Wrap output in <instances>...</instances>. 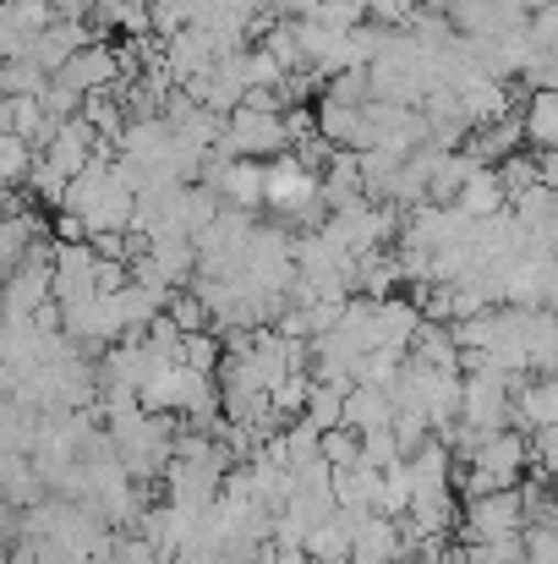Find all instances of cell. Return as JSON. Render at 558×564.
Segmentation results:
<instances>
[{
  "label": "cell",
  "mask_w": 558,
  "mask_h": 564,
  "mask_svg": "<svg viewBox=\"0 0 558 564\" xmlns=\"http://www.w3.org/2000/svg\"><path fill=\"white\" fill-rule=\"evenodd\" d=\"M269 208L285 214V219H318L329 203H324V176L307 171L296 154L285 160H269Z\"/></svg>",
  "instance_id": "obj_2"
},
{
  "label": "cell",
  "mask_w": 558,
  "mask_h": 564,
  "mask_svg": "<svg viewBox=\"0 0 558 564\" xmlns=\"http://www.w3.org/2000/svg\"><path fill=\"white\" fill-rule=\"evenodd\" d=\"M537 176L548 192H558V149H537Z\"/></svg>",
  "instance_id": "obj_9"
},
{
  "label": "cell",
  "mask_w": 558,
  "mask_h": 564,
  "mask_svg": "<svg viewBox=\"0 0 558 564\" xmlns=\"http://www.w3.org/2000/svg\"><path fill=\"white\" fill-rule=\"evenodd\" d=\"M324 449H329V460H357V444H351L346 433H329V438H324Z\"/></svg>",
  "instance_id": "obj_10"
},
{
  "label": "cell",
  "mask_w": 558,
  "mask_h": 564,
  "mask_svg": "<svg viewBox=\"0 0 558 564\" xmlns=\"http://www.w3.org/2000/svg\"><path fill=\"white\" fill-rule=\"evenodd\" d=\"M368 17H372L368 0H318V17L313 22H324L335 33H357V28H368Z\"/></svg>",
  "instance_id": "obj_7"
},
{
  "label": "cell",
  "mask_w": 558,
  "mask_h": 564,
  "mask_svg": "<svg viewBox=\"0 0 558 564\" xmlns=\"http://www.w3.org/2000/svg\"><path fill=\"white\" fill-rule=\"evenodd\" d=\"M50 6H55L61 17H72V22H83L88 11H99V0H50Z\"/></svg>",
  "instance_id": "obj_11"
},
{
  "label": "cell",
  "mask_w": 558,
  "mask_h": 564,
  "mask_svg": "<svg viewBox=\"0 0 558 564\" xmlns=\"http://www.w3.org/2000/svg\"><path fill=\"white\" fill-rule=\"evenodd\" d=\"M33 165H39V149H33L28 138L0 132V171H6V187H28Z\"/></svg>",
  "instance_id": "obj_6"
},
{
  "label": "cell",
  "mask_w": 558,
  "mask_h": 564,
  "mask_svg": "<svg viewBox=\"0 0 558 564\" xmlns=\"http://www.w3.org/2000/svg\"><path fill=\"white\" fill-rule=\"evenodd\" d=\"M55 22H61V11L50 0H6V11H0V28H22L28 39L50 33Z\"/></svg>",
  "instance_id": "obj_4"
},
{
  "label": "cell",
  "mask_w": 558,
  "mask_h": 564,
  "mask_svg": "<svg viewBox=\"0 0 558 564\" xmlns=\"http://www.w3.org/2000/svg\"><path fill=\"white\" fill-rule=\"evenodd\" d=\"M225 149L236 160H285L291 154V127L280 110H252L241 105L230 121H225Z\"/></svg>",
  "instance_id": "obj_1"
},
{
  "label": "cell",
  "mask_w": 558,
  "mask_h": 564,
  "mask_svg": "<svg viewBox=\"0 0 558 564\" xmlns=\"http://www.w3.org/2000/svg\"><path fill=\"white\" fill-rule=\"evenodd\" d=\"M521 116H526V143L558 149V94H532Z\"/></svg>",
  "instance_id": "obj_5"
},
{
  "label": "cell",
  "mask_w": 558,
  "mask_h": 564,
  "mask_svg": "<svg viewBox=\"0 0 558 564\" xmlns=\"http://www.w3.org/2000/svg\"><path fill=\"white\" fill-rule=\"evenodd\" d=\"M521 143H526V116H510V121L477 127V132H471V143H466V154H471L477 165L499 171V165H510V160L521 154Z\"/></svg>",
  "instance_id": "obj_3"
},
{
  "label": "cell",
  "mask_w": 558,
  "mask_h": 564,
  "mask_svg": "<svg viewBox=\"0 0 558 564\" xmlns=\"http://www.w3.org/2000/svg\"><path fill=\"white\" fill-rule=\"evenodd\" d=\"M241 61H247V83H252V94H258V88L280 94V88H285V77H291V72H285V66H280V61H274V55L263 50V44H252V50H247Z\"/></svg>",
  "instance_id": "obj_8"
}]
</instances>
